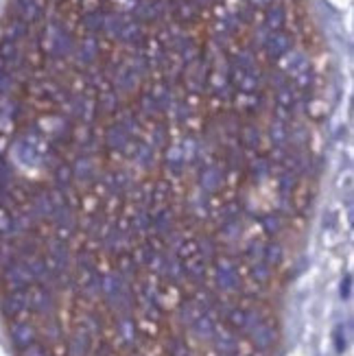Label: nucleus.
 Here are the masks:
<instances>
[]
</instances>
